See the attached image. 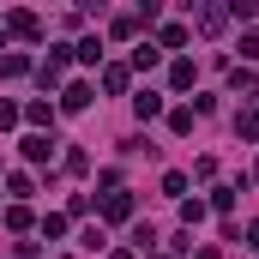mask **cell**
<instances>
[{
  "label": "cell",
  "mask_w": 259,
  "mask_h": 259,
  "mask_svg": "<svg viewBox=\"0 0 259 259\" xmlns=\"http://www.w3.org/2000/svg\"><path fill=\"white\" fill-rule=\"evenodd\" d=\"M61 109H91V84H72V91L61 97Z\"/></svg>",
  "instance_id": "52a82bcc"
},
{
  "label": "cell",
  "mask_w": 259,
  "mask_h": 259,
  "mask_svg": "<svg viewBox=\"0 0 259 259\" xmlns=\"http://www.w3.org/2000/svg\"><path fill=\"white\" fill-rule=\"evenodd\" d=\"M133 66L151 72V66H157V42H139V49H133Z\"/></svg>",
  "instance_id": "ba28073f"
},
{
  "label": "cell",
  "mask_w": 259,
  "mask_h": 259,
  "mask_svg": "<svg viewBox=\"0 0 259 259\" xmlns=\"http://www.w3.org/2000/svg\"><path fill=\"white\" fill-rule=\"evenodd\" d=\"M223 18H229L223 6H199V30H223Z\"/></svg>",
  "instance_id": "5b68a950"
},
{
  "label": "cell",
  "mask_w": 259,
  "mask_h": 259,
  "mask_svg": "<svg viewBox=\"0 0 259 259\" xmlns=\"http://www.w3.org/2000/svg\"><path fill=\"white\" fill-rule=\"evenodd\" d=\"M24 157H30V163H49V157H55V139L30 133V139H24Z\"/></svg>",
  "instance_id": "3957f363"
},
{
  "label": "cell",
  "mask_w": 259,
  "mask_h": 259,
  "mask_svg": "<svg viewBox=\"0 0 259 259\" xmlns=\"http://www.w3.org/2000/svg\"><path fill=\"white\" fill-rule=\"evenodd\" d=\"M163 193L181 199V193H187V175H181V169H169V175H163Z\"/></svg>",
  "instance_id": "4fadbf2b"
},
{
  "label": "cell",
  "mask_w": 259,
  "mask_h": 259,
  "mask_svg": "<svg viewBox=\"0 0 259 259\" xmlns=\"http://www.w3.org/2000/svg\"><path fill=\"white\" fill-rule=\"evenodd\" d=\"M61 72H66V55H61V49H55V55H49V61H42V84H55V78H61Z\"/></svg>",
  "instance_id": "9c48e42d"
},
{
  "label": "cell",
  "mask_w": 259,
  "mask_h": 259,
  "mask_svg": "<svg viewBox=\"0 0 259 259\" xmlns=\"http://www.w3.org/2000/svg\"><path fill=\"white\" fill-rule=\"evenodd\" d=\"M253 247H259V223H253Z\"/></svg>",
  "instance_id": "9a60e30c"
},
{
  "label": "cell",
  "mask_w": 259,
  "mask_h": 259,
  "mask_svg": "<svg viewBox=\"0 0 259 259\" xmlns=\"http://www.w3.org/2000/svg\"><path fill=\"white\" fill-rule=\"evenodd\" d=\"M133 115H139V121H157V115H163V97H157V91L133 97Z\"/></svg>",
  "instance_id": "7a4b0ae2"
},
{
  "label": "cell",
  "mask_w": 259,
  "mask_h": 259,
  "mask_svg": "<svg viewBox=\"0 0 259 259\" xmlns=\"http://www.w3.org/2000/svg\"><path fill=\"white\" fill-rule=\"evenodd\" d=\"M103 91L121 97V91H127V66H103Z\"/></svg>",
  "instance_id": "8992f818"
},
{
  "label": "cell",
  "mask_w": 259,
  "mask_h": 259,
  "mask_svg": "<svg viewBox=\"0 0 259 259\" xmlns=\"http://www.w3.org/2000/svg\"><path fill=\"white\" fill-rule=\"evenodd\" d=\"M103 217H109V223H121V217H133V199L121 193V187H115V193L103 199Z\"/></svg>",
  "instance_id": "6da1fadb"
},
{
  "label": "cell",
  "mask_w": 259,
  "mask_h": 259,
  "mask_svg": "<svg viewBox=\"0 0 259 259\" xmlns=\"http://www.w3.org/2000/svg\"><path fill=\"white\" fill-rule=\"evenodd\" d=\"M6 24H12V36H42V24H36V12H12Z\"/></svg>",
  "instance_id": "277c9868"
},
{
  "label": "cell",
  "mask_w": 259,
  "mask_h": 259,
  "mask_svg": "<svg viewBox=\"0 0 259 259\" xmlns=\"http://www.w3.org/2000/svg\"><path fill=\"white\" fill-rule=\"evenodd\" d=\"M235 133L241 139H259V115H235Z\"/></svg>",
  "instance_id": "5bb4252c"
},
{
  "label": "cell",
  "mask_w": 259,
  "mask_h": 259,
  "mask_svg": "<svg viewBox=\"0 0 259 259\" xmlns=\"http://www.w3.org/2000/svg\"><path fill=\"white\" fill-rule=\"evenodd\" d=\"M169 84H175V91H187V84H193V61H175V72H169Z\"/></svg>",
  "instance_id": "8fae6325"
},
{
  "label": "cell",
  "mask_w": 259,
  "mask_h": 259,
  "mask_svg": "<svg viewBox=\"0 0 259 259\" xmlns=\"http://www.w3.org/2000/svg\"><path fill=\"white\" fill-rule=\"evenodd\" d=\"M78 61L97 66V61H103V42H97V36H84V42H78Z\"/></svg>",
  "instance_id": "30bf717a"
},
{
  "label": "cell",
  "mask_w": 259,
  "mask_h": 259,
  "mask_svg": "<svg viewBox=\"0 0 259 259\" xmlns=\"http://www.w3.org/2000/svg\"><path fill=\"white\" fill-rule=\"evenodd\" d=\"M187 42V24H163V49H181Z\"/></svg>",
  "instance_id": "7c38bea8"
}]
</instances>
